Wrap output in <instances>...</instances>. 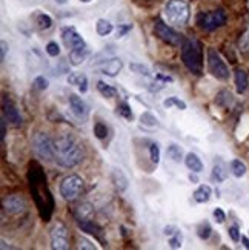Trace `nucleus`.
<instances>
[{
    "instance_id": "1",
    "label": "nucleus",
    "mask_w": 249,
    "mask_h": 250,
    "mask_svg": "<svg viewBox=\"0 0 249 250\" xmlns=\"http://www.w3.org/2000/svg\"><path fill=\"white\" fill-rule=\"evenodd\" d=\"M29 186L31 192L34 195V201L37 204L39 213L43 220H49V216L52 213L54 201L51 197V192L46 188V177L43 175L42 167L37 163H31L29 166Z\"/></svg>"
},
{
    "instance_id": "2",
    "label": "nucleus",
    "mask_w": 249,
    "mask_h": 250,
    "mask_svg": "<svg viewBox=\"0 0 249 250\" xmlns=\"http://www.w3.org/2000/svg\"><path fill=\"white\" fill-rule=\"evenodd\" d=\"M56 160L63 167H74L83 160L82 145L71 134H63L56 141Z\"/></svg>"
},
{
    "instance_id": "3",
    "label": "nucleus",
    "mask_w": 249,
    "mask_h": 250,
    "mask_svg": "<svg viewBox=\"0 0 249 250\" xmlns=\"http://www.w3.org/2000/svg\"><path fill=\"white\" fill-rule=\"evenodd\" d=\"M181 60L189 72L200 75L203 71V51L197 39H186L181 43Z\"/></svg>"
},
{
    "instance_id": "4",
    "label": "nucleus",
    "mask_w": 249,
    "mask_h": 250,
    "mask_svg": "<svg viewBox=\"0 0 249 250\" xmlns=\"http://www.w3.org/2000/svg\"><path fill=\"white\" fill-rule=\"evenodd\" d=\"M189 3L186 0H168L165 5V19L171 26H185L189 20Z\"/></svg>"
},
{
    "instance_id": "5",
    "label": "nucleus",
    "mask_w": 249,
    "mask_h": 250,
    "mask_svg": "<svg viewBox=\"0 0 249 250\" xmlns=\"http://www.w3.org/2000/svg\"><path fill=\"white\" fill-rule=\"evenodd\" d=\"M32 149H34L36 155L42 160L51 161L56 158V145L45 132L34 134V137H32Z\"/></svg>"
},
{
    "instance_id": "6",
    "label": "nucleus",
    "mask_w": 249,
    "mask_h": 250,
    "mask_svg": "<svg viewBox=\"0 0 249 250\" xmlns=\"http://www.w3.org/2000/svg\"><path fill=\"white\" fill-rule=\"evenodd\" d=\"M226 13L223 9H214L208 11V13H202L197 14V23L202 29L204 31H215L217 28H222L226 23Z\"/></svg>"
},
{
    "instance_id": "7",
    "label": "nucleus",
    "mask_w": 249,
    "mask_h": 250,
    "mask_svg": "<svg viewBox=\"0 0 249 250\" xmlns=\"http://www.w3.org/2000/svg\"><path fill=\"white\" fill-rule=\"evenodd\" d=\"M208 69H209V72L214 75L215 79H219V80L229 79V68H228V64L225 63L222 56L214 48L208 49Z\"/></svg>"
},
{
    "instance_id": "8",
    "label": "nucleus",
    "mask_w": 249,
    "mask_h": 250,
    "mask_svg": "<svg viewBox=\"0 0 249 250\" xmlns=\"http://www.w3.org/2000/svg\"><path fill=\"white\" fill-rule=\"evenodd\" d=\"M83 189V180L79 175H69L60 183V195L65 201H72L80 195Z\"/></svg>"
},
{
    "instance_id": "9",
    "label": "nucleus",
    "mask_w": 249,
    "mask_h": 250,
    "mask_svg": "<svg viewBox=\"0 0 249 250\" xmlns=\"http://www.w3.org/2000/svg\"><path fill=\"white\" fill-rule=\"evenodd\" d=\"M154 31H156V34L160 40H163L165 43H168V45H171V46H179L181 43V37H180L179 32L172 29L169 25H166L165 21L157 20L154 23Z\"/></svg>"
},
{
    "instance_id": "10",
    "label": "nucleus",
    "mask_w": 249,
    "mask_h": 250,
    "mask_svg": "<svg viewBox=\"0 0 249 250\" xmlns=\"http://www.w3.org/2000/svg\"><path fill=\"white\" fill-rule=\"evenodd\" d=\"M2 206H3V213L14 215V216L25 213V210H26V201L19 193L8 195V197H5L3 201H2Z\"/></svg>"
},
{
    "instance_id": "11",
    "label": "nucleus",
    "mask_w": 249,
    "mask_h": 250,
    "mask_svg": "<svg viewBox=\"0 0 249 250\" xmlns=\"http://www.w3.org/2000/svg\"><path fill=\"white\" fill-rule=\"evenodd\" d=\"M62 39H63L65 46H67L69 51L71 49H83V48H88V46H86L85 40H83V37L79 34L77 31H75L74 26H65L62 29Z\"/></svg>"
},
{
    "instance_id": "12",
    "label": "nucleus",
    "mask_w": 249,
    "mask_h": 250,
    "mask_svg": "<svg viewBox=\"0 0 249 250\" xmlns=\"http://www.w3.org/2000/svg\"><path fill=\"white\" fill-rule=\"evenodd\" d=\"M51 247L54 250H67L69 247V241H68V230L65 224L57 223L52 227L51 230Z\"/></svg>"
},
{
    "instance_id": "13",
    "label": "nucleus",
    "mask_w": 249,
    "mask_h": 250,
    "mask_svg": "<svg viewBox=\"0 0 249 250\" xmlns=\"http://www.w3.org/2000/svg\"><path fill=\"white\" fill-rule=\"evenodd\" d=\"M2 112H3V115H5V118L6 120L13 125V126H16V127H19V126H22V123H23V118H22V115H20V111L17 109V106L11 102L8 97H3V102H2Z\"/></svg>"
},
{
    "instance_id": "14",
    "label": "nucleus",
    "mask_w": 249,
    "mask_h": 250,
    "mask_svg": "<svg viewBox=\"0 0 249 250\" xmlns=\"http://www.w3.org/2000/svg\"><path fill=\"white\" fill-rule=\"evenodd\" d=\"M69 107H71V112L80 118V120H85L86 117H88V106H86V103L82 100V97L75 95V94H71L69 95Z\"/></svg>"
},
{
    "instance_id": "15",
    "label": "nucleus",
    "mask_w": 249,
    "mask_h": 250,
    "mask_svg": "<svg viewBox=\"0 0 249 250\" xmlns=\"http://www.w3.org/2000/svg\"><path fill=\"white\" fill-rule=\"evenodd\" d=\"M77 226L80 227L83 232L90 233V235H94L97 240L103 241V229L97 223H94L91 218H88V220H77Z\"/></svg>"
},
{
    "instance_id": "16",
    "label": "nucleus",
    "mask_w": 249,
    "mask_h": 250,
    "mask_svg": "<svg viewBox=\"0 0 249 250\" xmlns=\"http://www.w3.org/2000/svg\"><path fill=\"white\" fill-rule=\"evenodd\" d=\"M122 66H123V63L120 59H111V60H108L102 64L100 72L108 75V77H115V75L122 71Z\"/></svg>"
},
{
    "instance_id": "17",
    "label": "nucleus",
    "mask_w": 249,
    "mask_h": 250,
    "mask_svg": "<svg viewBox=\"0 0 249 250\" xmlns=\"http://www.w3.org/2000/svg\"><path fill=\"white\" fill-rule=\"evenodd\" d=\"M111 180L114 183V186L117 188L118 192H125L129 186V181L126 178V175L123 173L122 169H118V167H114L113 172H111Z\"/></svg>"
},
{
    "instance_id": "18",
    "label": "nucleus",
    "mask_w": 249,
    "mask_h": 250,
    "mask_svg": "<svg viewBox=\"0 0 249 250\" xmlns=\"http://www.w3.org/2000/svg\"><path fill=\"white\" fill-rule=\"evenodd\" d=\"M68 83L72 86H77L82 94L88 91V77L82 72H72L68 75Z\"/></svg>"
},
{
    "instance_id": "19",
    "label": "nucleus",
    "mask_w": 249,
    "mask_h": 250,
    "mask_svg": "<svg viewBox=\"0 0 249 250\" xmlns=\"http://www.w3.org/2000/svg\"><path fill=\"white\" fill-rule=\"evenodd\" d=\"M185 165L189 170L196 172V173H200L203 170V161L200 160V157L197 154H194V152H189L185 158Z\"/></svg>"
},
{
    "instance_id": "20",
    "label": "nucleus",
    "mask_w": 249,
    "mask_h": 250,
    "mask_svg": "<svg viewBox=\"0 0 249 250\" xmlns=\"http://www.w3.org/2000/svg\"><path fill=\"white\" fill-rule=\"evenodd\" d=\"M211 195H212V189L208 186V184H200V186L196 189V192H194V200L200 204H203V203L209 201Z\"/></svg>"
},
{
    "instance_id": "21",
    "label": "nucleus",
    "mask_w": 249,
    "mask_h": 250,
    "mask_svg": "<svg viewBox=\"0 0 249 250\" xmlns=\"http://www.w3.org/2000/svg\"><path fill=\"white\" fill-rule=\"evenodd\" d=\"M234 77H235V89L239 94H243L248 88V74L245 69L239 68V69H235V74H234Z\"/></svg>"
},
{
    "instance_id": "22",
    "label": "nucleus",
    "mask_w": 249,
    "mask_h": 250,
    "mask_svg": "<svg viewBox=\"0 0 249 250\" xmlns=\"http://www.w3.org/2000/svg\"><path fill=\"white\" fill-rule=\"evenodd\" d=\"M90 56V49L88 48H83V49H71L69 51V62L71 64H74V66H79V64H82L86 57Z\"/></svg>"
},
{
    "instance_id": "23",
    "label": "nucleus",
    "mask_w": 249,
    "mask_h": 250,
    "mask_svg": "<svg viewBox=\"0 0 249 250\" xmlns=\"http://www.w3.org/2000/svg\"><path fill=\"white\" fill-rule=\"evenodd\" d=\"M226 177H228V172H226L223 161L222 160H215V165H214V169H212V178L217 183H222V181L226 180Z\"/></svg>"
},
{
    "instance_id": "24",
    "label": "nucleus",
    "mask_w": 249,
    "mask_h": 250,
    "mask_svg": "<svg viewBox=\"0 0 249 250\" xmlns=\"http://www.w3.org/2000/svg\"><path fill=\"white\" fill-rule=\"evenodd\" d=\"M95 31H97V34H99L100 37H106L114 31V26H113L111 21H108L105 19H99V20H97V23H95Z\"/></svg>"
},
{
    "instance_id": "25",
    "label": "nucleus",
    "mask_w": 249,
    "mask_h": 250,
    "mask_svg": "<svg viewBox=\"0 0 249 250\" xmlns=\"http://www.w3.org/2000/svg\"><path fill=\"white\" fill-rule=\"evenodd\" d=\"M92 208H91V204L88 203H83L80 206H77L75 208V218L77 220H88L92 216Z\"/></svg>"
},
{
    "instance_id": "26",
    "label": "nucleus",
    "mask_w": 249,
    "mask_h": 250,
    "mask_svg": "<svg viewBox=\"0 0 249 250\" xmlns=\"http://www.w3.org/2000/svg\"><path fill=\"white\" fill-rule=\"evenodd\" d=\"M97 91H99L105 99H114L115 97V94H117V91H115V88H113L111 84H108V83H105V82H97Z\"/></svg>"
},
{
    "instance_id": "27",
    "label": "nucleus",
    "mask_w": 249,
    "mask_h": 250,
    "mask_svg": "<svg viewBox=\"0 0 249 250\" xmlns=\"http://www.w3.org/2000/svg\"><path fill=\"white\" fill-rule=\"evenodd\" d=\"M231 172H232L234 177L242 178V177H245V173H246V165L242 160L235 158V160L231 161Z\"/></svg>"
},
{
    "instance_id": "28",
    "label": "nucleus",
    "mask_w": 249,
    "mask_h": 250,
    "mask_svg": "<svg viewBox=\"0 0 249 250\" xmlns=\"http://www.w3.org/2000/svg\"><path fill=\"white\" fill-rule=\"evenodd\" d=\"M211 233H212V227L208 221H203L197 226V235H199L200 240H203V241L208 240V238L211 236Z\"/></svg>"
},
{
    "instance_id": "29",
    "label": "nucleus",
    "mask_w": 249,
    "mask_h": 250,
    "mask_svg": "<svg viewBox=\"0 0 249 250\" xmlns=\"http://www.w3.org/2000/svg\"><path fill=\"white\" fill-rule=\"evenodd\" d=\"M115 112L120 117H123L125 120H128V122H133V118H134V114L131 111V106H129L128 103H120V104H118Z\"/></svg>"
},
{
    "instance_id": "30",
    "label": "nucleus",
    "mask_w": 249,
    "mask_h": 250,
    "mask_svg": "<svg viewBox=\"0 0 249 250\" xmlns=\"http://www.w3.org/2000/svg\"><path fill=\"white\" fill-rule=\"evenodd\" d=\"M36 23L40 29H49L52 26V19L45 13H39L36 17Z\"/></svg>"
},
{
    "instance_id": "31",
    "label": "nucleus",
    "mask_w": 249,
    "mask_h": 250,
    "mask_svg": "<svg viewBox=\"0 0 249 250\" xmlns=\"http://www.w3.org/2000/svg\"><path fill=\"white\" fill-rule=\"evenodd\" d=\"M163 106L168 107V109H171L172 106H176L177 109H180V111H185L186 109V103L183 102V100H180L179 97H169V99H166L163 102Z\"/></svg>"
},
{
    "instance_id": "32",
    "label": "nucleus",
    "mask_w": 249,
    "mask_h": 250,
    "mask_svg": "<svg viewBox=\"0 0 249 250\" xmlns=\"http://www.w3.org/2000/svg\"><path fill=\"white\" fill-rule=\"evenodd\" d=\"M140 123H142L143 126H146V127H154V126L158 125L156 115L153 112H149V111H146V112H143L142 115H140Z\"/></svg>"
},
{
    "instance_id": "33",
    "label": "nucleus",
    "mask_w": 249,
    "mask_h": 250,
    "mask_svg": "<svg viewBox=\"0 0 249 250\" xmlns=\"http://www.w3.org/2000/svg\"><path fill=\"white\" fill-rule=\"evenodd\" d=\"M168 157L172 160V161H176V163H180L181 160H183V152H181V149H180V146H177V145H171V146H168Z\"/></svg>"
},
{
    "instance_id": "34",
    "label": "nucleus",
    "mask_w": 249,
    "mask_h": 250,
    "mask_svg": "<svg viewBox=\"0 0 249 250\" xmlns=\"http://www.w3.org/2000/svg\"><path fill=\"white\" fill-rule=\"evenodd\" d=\"M94 135L99 140H105L108 137V126L103 122H97L94 125Z\"/></svg>"
},
{
    "instance_id": "35",
    "label": "nucleus",
    "mask_w": 249,
    "mask_h": 250,
    "mask_svg": "<svg viewBox=\"0 0 249 250\" xmlns=\"http://www.w3.org/2000/svg\"><path fill=\"white\" fill-rule=\"evenodd\" d=\"M181 243H183V233L180 229H177L174 235L169 236V247L171 249H180Z\"/></svg>"
},
{
    "instance_id": "36",
    "label": "nucleus",
    "mask_w": 249,
    "mask_h": 250,
    "mask_svg": "<svg viewBox=\"0 0 249 250\" xmlns=\"http://www.w3.org/2000/svg\"><path fill=\"white\" fill-rule=\"evenodd\" d=\"M217 103L222 104V106H225V107H229V104L234 103L232 95H231L228 91H222V92L219 94V97H217Z\"/></svg>"
},
{
    "instance_id": "37",
    "label": "nucleus",
    "mask_w": 249,
    "mask_h": 250,
    "mask_svg": "<svg viewBox=\"0 0 249 250\" xmlns=\"http://www.w3.org/2000/svg\"><path fill=\"white\" fill-rule=\"evenodd\" d=\"M149 158L154 165H158L160 161V147L157 143H151L149 145Z\"/></svg>"
},
{
    "instance_id": "38",
    "label": "nucleus",
    "mask_w": 249,
    "mask_h": 250,
    "mask_svg": "<svg viewBox=\"0 0 249 250\" xmlns=\"http://www.w3.org/2000/svg\"><path fill=\"white\" fill-rule=\"evenodd\" d=\"M133 29V25L131 23H123V25H118L117 26V29H115V37L117 39H122V37H125L129 31Z\"/></svg>"
},
{
    "instance_id": "39",
    "label": "nucleus",
    "mask_w": 249,
    "mask_h": 250,
    "mask_svg": "<svg viewBox=\"0 0 249 250\" xmlns=\"http://www.w3.org/2000/svg\"><path fill=\"white\" fill-rule=\"evenodd\" d=\"M46 52H48V56H51V57H59L60 56V46L57 45L56 42H49L46 45Z\"/></svg>"
},
{
    "instance_id": "40",
    "label": "nucleus",
    "mask_w": 249,
    "mask_h": 250,
    "mask_svg": "<svg viewBox=\"0 0 249 250\" xmlns=\"http://www.w3.org/2000/svg\"><path fill=\"white\" fill-rule=\"evenodd\" d=\"M129 69L136 74H138V75H145V77L149 75V69L146 66H143V64H138V63H133L131 66H129Z\"/></svg>"
},
{
    "instance_id": "41",
    "label": "nucleus",
    "mask_w": 249,
    "mask_h": 250,
    "mask_svg": "<svg viewBox=\"0 0 249 250\" xmlns=\"http://www.w3.org/2000/svg\"><path fill=\"white\" fill-rule=\"evenodd\" d=\"M34 86H36L39 91H45V89H48L49 82L45 77H43V75H39V77L34 79Z\"/></svg>"
},
{
    "instance_id": "42",
    "label": "nucleus",
    "mask_w": 249,
    "mask_h": 250,
    "mask_svg": "<svg viewBox=\"0 0 249 250\" xmlns=\"http://www.w3.org/2000/svg\"><path fill=\"white\" fill-rule=\"evenodd\" d=\"M239 46L243 52L249 51V28L243 32V36L240 39V43H239Z\"/></svg>"
},
{
    "instance_id": "43",
    "label": "nucleus",
    "mask_w": 249,
    "mask_h": 250,
    "mask_svg": "<svg viewBox=\"0 0 249 250\" xmlns=\"http://www.w3.org/2000/svg\"><path fill=\"white\" fill-rule=\"evenodd\" d=\"M212 215H214V220L217 221L219 224H223L225 223V220H226V213L220 209V208H217V209H214V212H212Z\"/></svg>"
},
{
    "instance_id": "44",
    "label": "nucleus",
    "mask_w": 249,
    "mask_h": 250,
    "mask_svg": "<svg viewBox=\"0 0 249 250\" xmlns=\"http://www.w3.org/2000/svg\"><path fill=\"white\" fill-rule=\"evenodd\" d=\"M228 232H229V236H231V240H232L234 243H239V241H240V232H239V227H237V226H231Z\"/></svg>"
},
{
    "instance_id": "45",
    "label": "nucleus",
    "mask_w": 249,
    "mask_h": 250,
    "mask_svg": "<svg viewBox=\"0 0 249 250\" xmlns=\"http://www.w3.org/2000/svg\"><path fill=\"white\" fill-rule=\"evenodd\" d=\"M79 247H80V249H90V250L97 249L95 244H92V243L88 241V240H85V238H80V240H79Z\"/></svg>"
},
{
    "instance_id": "46",
    "label": "nucleus",
    "mask_w": 249,
    "mask_h": 250,
    "mask_svg": "<svg viewBox=\"0 0 249 250\" xmlns=\"http://www.w3.org/2000/svg\"><path fill=\"white\" fill-rule=\"evenodd\" d=\"M0 48H2V54H0V60H5L6 57V51H8V43L5 40H2V43H0Z\"/></svg>"
},
{
    "instance_id": "47",
    "label": "nucleus",
    "mask_w": 249,
    "mask_h": 250,
    "mask_svg": "<svg viewBox=\"0 0 249 250\" xmlns=\"http://www.w3.org/2000/svg\"><path fill=\"white\" fill-rule=\"evenodd\" d=\"M176 230H177V227H176V226H166L165 229H163V233H165L166 236H171V235H174V233H176Z\"/></svg>"
},
{
    "instance_id": "48",
    "label": "nucleus",
    "mask_w": 249,
    "mask_h": 250,
    "mask_svg": "<svg viewBox=\"0 0 249 250\" xmlns=\"http://www.w3.org/2000/svg\"><path fill=\"white\" fill-rule=\"evenodd\" d=\"M0 126H2V141H5V137H6V118H5V115L2 117V120H0Z\"/></svg>"
},
{
    "instance_id": "49",
    "label": "nucleus",
    "mask_w": 249,
    "mask_h": 250,
    "mask_svg": "<svg viewBox=\"0 0 249 250\" xmlns=\"http://www.w3.org/2000/svg\"><path fill=\"white\" fill-rule=\"evenodd\" d=\"M242 243H243V246L246 247V249H249V240L246 236H242Z\"/></svg>"
},
{
    "instance_id": "50",
    "label": "nucleus",
    "mask_w": 249,
    "mask_h": 250,
    "mask_svg": "<svg viewBox=\"0 0 249 250\" xmlns=\"http://www.w3.org/2000/svg\"><path fill=\"white\" fill-rule=\"evenodd\" d=\"M189 180H191V181H194V183H197V181H199V180H197V177H194L192 173H191V175H189Z\"/></svg>"
},
{
    "instance_id": "51",
    "label": "nucleus",
    "mask_w": 249,
    "mask_h": 250,
    "mask_svg": "<svg viewBox=\"0 0 249 250\" xmlns=\"http://www.w3.org/2000/svg\"><path fill=\"white\" fill-rule=\"evenodd\" d=\"M56 2H57V3H60V5H65V3L68 2V0H56Z\"/></svg>"
},
{
    "instance_id": "52",
    "label": "nucleus",
    "mask_w": 249,
    "mask_h": 250,
    "mask_svg": "<svg viewBox=\"0 0 249 250\" xmlns=\"http://www.w3.org/2000/svg\"><path fill=\"white\" fill-rule=\"evenodd\" d=\"M80 2H83V3H90V2H92V0H80Z\"/></svg>"
}]
</instances>
